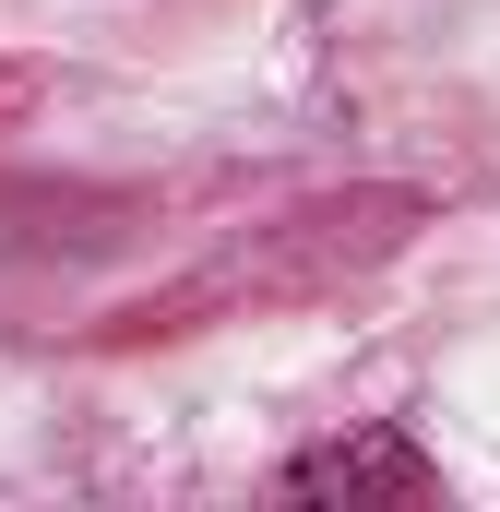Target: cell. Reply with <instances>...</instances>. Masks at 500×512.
I'll return each mask as SVG.
<instances>
[{"label":"cell","instance_id":"1","mask_svg":"<svg viewBox=\"0 0 500 512\" xmlns=\"http://www.w3.org/2000/svg\"><path fill=\"white\" fill-rule=\"evenodd\" d=\"M441 477L405 453V429H358V441H322L286 465V501H429Z\"/></svg>","mask_w":500,"mask_h":512}]
</instances>
